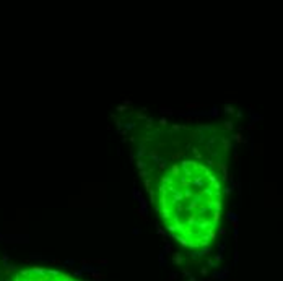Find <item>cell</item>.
I'll list each match as a JSON object with an SVG mask.
<instances>
[{"mask_svg": "<svg viewBox=\"0 0 283 281\" xmlns=\"http://www.w3.org/2000/svg\"><path fill=\"white\" fill-rule=\"evenodd\" d=\"M150 190L164 229L182 247L202 249L215 239L223 188L210 163L176 159L156 175Z\"/></svg>", "mask_w": 283, "mask_h": 281, "instance_id": "6da1fadb", "label": "cell"}, {"mask_svg": "<svg viewBox=\"0 0 283 281\" xmlns=\"http://www.w3.org/2000/svg\"><path fill=\"white\" fill-rule=\"evenodd\" d=\"M13 281H78L73 276L47 268H26L16 273Z\"/></svg>", "mask_w": 283, "mask_h": 281, "instance_id": "7a4b0ae2", "label": "cell"}]
</instances>
